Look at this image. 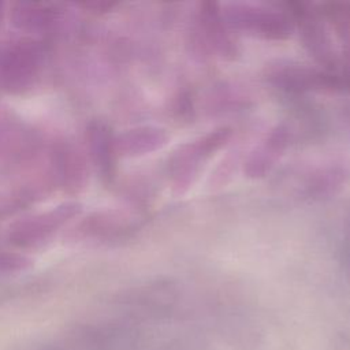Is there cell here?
I'll list each match as a JSON object with an SVG mask.
<instances>
[{
  "label": "cell",
  "mask_w": 350,
  "mask_h": 350,
  "mask_svg": "<svg viewBox=\"0 0 350 350\" xmlns=\"http://www.w3.org/2000/svg\"><path fill=\"white\" fill-rule=\"evenodd\" d=\"M221 15L231 27L265 40H284L293 31L294 18L287 10L254 3H230Z\"/></svg>",
  "instance_id": "1"
},
{
  "label": "cell",
  "mask_w": 350,
  "mask_h": 350,
  "mask_svg": "<svg viewBox=\"0 0 350 350\" xmlns=\"http://www.w3.org/2000/svg\"><path fill=\"white\" fill-rule=\"evenodd\" d=\"M82 5L89 8V10H92V11H94V12H104V11H108L112 7H115L116 3H108V1L97 3V1H93V3H83Z\"/></svg>",
  "instance_id": "11"
},
{
  "label": "cell",
  "mask_w": 350,
  "mask_h": 350,
  "mask_svg": "<svg viewBox=\"0 0 350 350\" xmlns=\"http://www.w3.org/2000/svg\"><path fill=\"white\" fill-rule=\"evenodd\" d=\"M0 21H1V4H0Z\"/></svg>",
  "instance_id": "12"
},
{
  "label": "cell",
  "mask_w": 350,
  "mask_h": 350,
  "mask_svg": "<svg viewBox=\"0 0 350 350\" xmlns=\"http://www.w3.org/2000/svg\"><path fill=\"white\" fill-rule=\"evenodd\" d=\"M86 139L94 164L103 176H111L116 149L115 138L112 137L109 127L98 120L92 122L86 131Z\"/></svg>",
  "instance_id": "8"
},
{
  "label": "cell",
  "mask_w": 350,
  "mask_h": 350,
  "mask_svg": "<svg viewBox=\"0 0 350 350\" xmlns=\"http://www.w3.org/2000/svg\"><path fill=\"white\" fill-rule=\"evenodd\" d=\"M230 137L228 129L215 130L179 149L172 160V175L175 187L182 191L193 183L201 165L219 150Z\"/></svg>",
  "instance_id": "2"
},
{
  "label": "cell",
  "mask_w": 350,
  "mask_h": 350,
  "mask_svg": "<svg viewBox=\"0 0 350 350\" xmlns=\"http://www.w3.org/2000/svg\"><path fill=\"white\" fill-rule=\"evenodd\" d=\"M53 18V10L41 3H18L14 10L15 23L25 29H44Z\"/></svg>",
  "instance_id": "9"
},
{
  "label": "cell",
  "mask_w": 350,
  "mask_h": 350,
  "mask_svg": "<svg viewBox=\"0 0 350 350\" xmlns=\"http://www.w3.org/2000/svg\"><path fill=\"white\" fill-rule=\"evenodd\" d=\"M287 145V129L283 126H278L267 139L256 148L253 153H250L246 164L245 171L249 176H262L271 167L275 165V161L282 154Z\"/></svg>",
  "instance_id": "6"
},
{
  "label": "cell",
  "mask_w": 350,
  "mask_h": 350,
  "mask_svg": "<svg viewBox=\"0 0 350 350\" xmlns=\"http://www.w3.org/2000/svg\"><path fill=\"white\" fill-rule=\"evenodd\" d=\"M30 260L18 253H0V272H14L25 269L30 265Z\"/></svg>",
  "instance_id": "10"
},
{
  "label": "cell",
  "mask_w": 350,
  "mask_h": 350,
  "mask_svg": "<svg viewBox=\"0 0 350 350\" xmlns=\"http://www.w3.org/2000/svg\"><path fill=\"white\" fill-rule=\"evenodd\" d=\"M278 83L291 90H310V89H340L350 86L338 75L327 74L305 67H284L273 74Z\"/></svg>",
  "instance_id": "5"
},
{
  "label": "cell",
  "mask_w": 350,
  "mask_h": 350,
  "mask_svg": "<svg viewBox=\"0 0 350 350\" xmlns=\"http://www.w3.org/2000/svg\"><path fill=\"white\" fill-rule=\"evenodd\" d=\"M168 135L157 127H138L120 134L115 139V149L124 156H138L165 145Z\"/></svg>",
  "instance_id": "7"
},
{
  "label": "cell",
  "mask_w": 350,
  "mask_h": 350,
  "mask_svg": "<svg viewBox=\"0 0 350 350\" xmlns=\"http://www.w3.org/2000/svg\"><path fill=\"white\" fill-rule=\"evenodd\" d=\"M38 70V53L33 45L18 44L0 56V75L10 88H26Z\"/></svg>",
  "instance_id": "4"
},
{
  "label": "cell",
  "mask_w": 350,
  "mask_h": 350,
  "mask_svg": "<svg viewBox=\"0 0 350 350\" xmlns=\"http://www.w3.org/2000/svg\"><path fill=\"white\" fill-rule=\"evenodd\" d=\"M79 211V204L66 202L49 212L19 221L11 232V239L19 246H30L33 243L41 242L59 226L74 217Z\"/></svg>",
  "instance_id": "3"
}]
</instances>
